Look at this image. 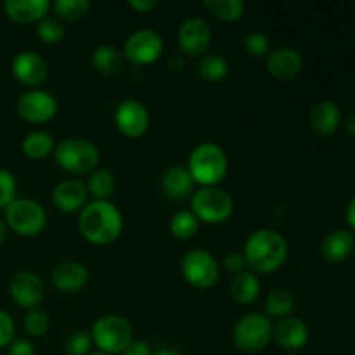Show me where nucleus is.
<instances>
[{"label": "nucleus", "instance_id": "nucleus-1", "mask_svg": "<svg viewBox=\"0 0 355 355\" xmlns=\"http://www.w3.org/2000/svg\"><path fill=\"white\" fill-rule=\"evenodd\" d=\"M78 229L92 245H110L123 231V215L111 201L94 200L80 211Z\"/></svg>", "mask_w": 355, "mask_h": 355}, {"label": "nucleus", "instance_id": "nucleus-2", "mask_svg": "<svg viewBox=\"0 0 355 355\" xmlns=\"http://www.w3.org/2000/svg\"><path fill=\"white\" fill-rule=\"evenodd\" d=\"M243 257L253 272H274L288 257V243L272 229H259L245 243Z\"/></svg>", "mask_w": 355, "mask_h": 355}, {"label": "nucleus", "instance_id": "nucleus-3", "mask_svg": "<svg viewBox=\"0 0 355 355\" xmlns=\"http://www.w3.org/2000/svg\"><path fill=\"white\" fill-rule=\"evenodd\" d=\"M187 170L194 184L203 187L218 186L227 175V156L220 146L214 142H203L196 146L187 159Z\"/></svg>", "mask_w": 355, "mask_h": 355}, {"label": "nucleus", "instance_id": "nucleus-4", "mask_svg": "<svg viewBox=\"0 0 355 355\" xmlns=\"http://www.w3.org/2000/svg\"><path fill=\"white\" fill-rule=\"evenodd\" d=\"M54 159L66 172L90 173L99 163V149L87 139L69 137L55 144Z\"/></svg>", "mask_w": 355, "mask_h": 355}, {"label": "nucleus", "instance_id": "nucleus-5", "mask_svg": "<svg viewBox=\"0 0 355 355\" xmlns=\"http://www.w3.org/2000/svg\"><path fill=\"white\" fill-rule=\"evenodd\" d=\"M92 342L99 347L101 352L121 354L134 342L132 324L121 315L107 314L97 319L92 326Z\"/></svg>", "mask_w": 355, "mask_h": 355}, {"label": "nucleus", "instance_id": "nucleus-6", "mask_svg": "<svg viewBox=\"0 0 355 355\" xmlns=\"http://www.w3.org/2000/svg\"><path fill=\"white\" fill-rule=\"evenodd\" d=\"M6 225L16 234L33 238L47 225V211L38 201L30 198H16L6 208Z\"/></svg>", "mask_w": 355, "mask_h": 355}, {"label": "nucleus", "instance_id": "nucleus-7", "mask_svg": "<svg viewBox=\"0 0 355 355\" xmlns=\"http://www.w3.org/2000/svg\"><path fill=\"white\" fill-rule=\"evenodd\" d=\"M191 211L200 222L222 224L234 211V201L231 194L218 186L201 187L191 200Z\"/></svg>", "mask_w": 355, "mask_h": 355}, {"label": "nucleus", "instance_id": "nucleus-8", "mask_svg": "<svg viewBox=\"0 0 355 355\" xmlns=\"http://www.w3.org/2000/svg\"><path fill=\"white\" fill-rule=\"evenodd\" d=\"M272 322L267 315L252 312L236 322L232 329V340L243 352H259L266 349L272 340Z\"/></svg>", "mask_w": 355, "mask_h": 355}, {"label": "nucleus", "instance_id": "nucleus-9", "mask_svg": "<svg viewBox=\"0 0 355 355\" xmlns=\"http://www.w3.org/2000/svg\"><path fill=\"white\" fill-rule=\"evenodd\" d=\"M182 276L191 286L198 290H208L214 286L220 276L218 262L210 252L201 248H193L182 257Z\"/></svg>", "mask_w": 355, "mask_h": 355}, {"label": "nucleus", "instance_id": "nucleus-10", "mask_svg": "<svg viewBox=\"0 0 355 355\" xmlns=\"http://www.w3.org/2000/svg\"><path fill=\"white\" fill-rule=\"evenodd\" d=\"M58 99L54 94L42 89L28 90L21 94L16 103V111L28 123H45L58 113Z\"/></svg>", "mask_w": 355, "mask_h": 355}, {"label": "nucleus", "instance_id": "nucleus-11", "mask_svg": "<svg viewBox=\"0 0 355 355\" xmlns=\"http://www.w3.org/2000/svg\"><path fill=\"white\" fill-rule=\"evenodd\" d=\"M163 52V38L155 30H137L125 40L123 55L139 66L158 61Z\"/></svg>", "mask_w": 355, "mask_h": 355}, {"label": "nucleus", "instance_id": "nucleus-12", "mask_svg": "<svg viewBox=\"0 0 355 355\" xmlns=\"http://www.w3.org/2000/svg\"><path fill=\"white\" fill-rule=\"evenodd\" d=\"M149 111L142 103L135 99L121 101L114 111V125L123 135L137 139L149 128Z\"/></svg>", "mask_w": 355, "mask_h": 355}, {"label": "nucleus", "instance_id": "nucleus-13", "mask_svg": "<svg viewBox=\"0 0 355 355\" xmlns=\"http://www.w3.org/2000/svg\"><path fill=\"white\" fill-rule=\"evenodd\" d=\"M9 295L19 307L28 309H38L40 302L44 300V283L40 277L30 270H21V272L14 274V277L9 283Z\"/></svg>", "mask_w": 355, "mask_h": 355}, {"label": "nucleus", "instance_id": "nucleus-14", "mask_svg": "<svg viewBox=\"0 0 355 355\" xmlns=\"http://www.w3.org/2000/svg\"><path fill=\"white\" fill-rule=\"evenodd\" d=\"M10 69L17 82L26 87H38L47 80L49 66L45 59L35 51H21L14 55Z\"/></svg>", "mask_w": 355, "mask_h": 355}, {"label": "nucleus", "instance_id": "nucleus-15", "mask_svg": "<svg viewBox=\"0 0 355 355\" xmlns=\"http://www.w3.org/2000/svg\"><path fill=\"white\" fill-rule=\"evenodd\" d=\"M211 40V31L203 17L191 16L180 24L179 45L187 55H203Z\"/></svg>", "mask_w": 355, "mask_h": 355}, {"label": "nucleus", "instance_id": "nucleus-16", "mask_svg": "<svg viewBox=\"0 0 355 355\" xmlns=\"http://www.w3.org/2000/svg\"><path fill=\"white\" fill-rule=\"evenodd\" d=\"M89 281V270L82 262L66 260L58 263L51 272V283L61 293H76Z\"/></svg>", "mask_w": 355, "mask_h": 355}, {"label": "nucleus", "instance_id": "nucleus-17", "mask_svg": "<svg viewBox=\"0 0 355 355\" xmlns=\"http://www.w3.org/2000/svg\"><path fill=\"white\" fill-rule=\"evenodd\" d=\"M87 196H89L87 186L78 179L61 180L52 191V201L55 208L64 214L82 211V208L87 205Z\"/></svg>", "mask_w": 355, "mask_h": 355}, {"label": "nucleus", "instance_id": "nucleus-18", "mask_svg": "<svg viewBox=\"0 0 355 355\" xmlns=\"http://www.w3.org/2000/svg\"><path fill=\"white\" fill-rule=\"evenodd\" d=\"M267 71L272 76L281 80H290L300 75L304 69V58L300 52L293 47H279L276 51H270L267 55Z\"/></svg>", "mask_w": 355, "mask_h": 355}, {"label": "nucleus", "instance_id": "nucleus-19", "mask_svg": "<svg viewBox=\"0 0 355 355\" xmlns=\"http://www.w3.org/2000/svg\"><path fill=\"white\" fill-rule=\"evenodd\" d=\"M272 338L284 350H300L309 342V328L302 319L288 315L279 319L272 329Z\"/></svg>", "mask_w": 355, "mask_h": 355}, {"label": "nucleus", "instance_id": "nucleus-20", "mask_svg": "<svg viewBox=\"0 0 355 355\" xmlns=\"http://www.w3.org/2000/svg\"><path fill=\"white\" fill-rule=\"evenodd\" d=\"M51 10L49 0H6L3 12L14 23L28 24L42 21Z\"/></svg>", "mask_w": 355, "mask_h": 355}, {"label": "nucleus", "instance_id": "nucleus-21", "mask_svg": "<svg viewBox=\"0 0 355 355\" xmlns=\"http://www.w3.org/2000/svg\"><path fill=\"white\" fill-rule=\"evenodd\" d=\"M354 234L347 229H336L329 232L321 243V257L328 263H340L354 252Z\"/></svg>", "mask_w": 355, "mask_h": 355}, {"label": "nucleus", "instance_id": "nucleus-22", "mask_svg": "<svg viewBox=\"0 0 355 355\" xmlns=\"http://www.w3.org/2000/svg\"><path fill=\"white\" fill-rule=\"evenodd\" d=\"M162 187L165 194L172 200H184L194 189V180L189 170L184 165H173L166 168L162 177Z\"/></svg>", "mask_w": 355, "mask_h": 355}, {"label": "nucleus", "instance_id": "nucleus-23", "mask_svg": "<svg viewBox=\"0 0 355 355\" xmlns=\"http://www.w3.org/2000/svg\"><path fill=\"white\" fill-rule=\"evenodd\" d=\"M340 123H342V111L333 101H319L311 110V125L318 134H335Z\"/></svg>", "mask_w": 355, "mask_h": 355}, {"label": "nucleus", "instance_id": "nucleus-24", "mask_svg": "<svg viewBox=\"0 0 355 355\" xmlns=\"http://www.w3.org/2000/svg\"><path fill=\"white\" fill-rule=\"evenodd\" d=\"M260 288H262V284H260L257 274L245 270V272L238 274V276L232 279L231 297L241 305L253 304V302L259 298Z\"/></svg>", "mask_w": 355, "mask_h": 355}, {"label": "nucleus", "instance_id": "nucleus-25", "mask_svg": "<svg viewBox=\"0 0 355 355\" xmlns=\"http://www.w3.org/2000/svg\"><path fill=\"white\" fill-rule=\"evenodd\" d=\"M90 61L103 75H118L123 71V55L113 45H99L94 49Z\"/></svg>", "mask_w": 355, "mask_h": 355}, {"label": "nucleus", "instance_id": "nucleus-26", "mask_svg": "<svg viewBox=\"0 0 355 355\" xmlns=\"http://www.w3.org/2000/svg\"><path fill=\"white\" fill-rule=\"evenodd\" d=\"M54 137L44 130L30 132V134L23 139V144H21L24 156H28V158L31 159L47 158L51 153H54Z\"/></svg>", "mask_w": 355, "mask_h": 355}, {"label": "nucleus", "instance_id": "nucleus-27", "mask_svg": "<svg viewBox=\"0 0 355 355\" xmlns=\"http://www.w3.org/2000/svg\"><path fill=\"white\" fill-rule=\"evenodd\" d=\"M85 186L89 194H92L96 200L110 201V198L116 191V177L113 175V172H110L106 168L94 170Z\"/></svg>", "mask_w": 355, "mask_h": 355}, {"label": "nucleus", "instance_id": "nucleus-28", "mask_svg": "<svg viewBox=\"0 0 355 355\" xmlns=\"http://www.w3.org/2000/svg\"><path fill=\"white\" fill-rule=\"evenodd\" d=\"M198 73L207 82H220L229 75V62L220 54H205L198 62Z\"/></svg>", "mask_w": 355, "mask_h": 355}, {"label": "nucleus", "instance_id": "nucleus-29", "mask_svg": "<svg viewBox=\"0 0 355 355\" xmlns=\"http://www.w3.org/2000/svg\"><path fill=\"white\" fill-rule=\"evenodd\" d=\"M293 309H295V297L291 295V291L279 288V290H274L267 295L266 298L267 318H277V319L288 318Z\"/></svg>", "mask_w": 355, "mask_h": 355}, {"label": "nucleus", "instance_id": "nucleus-30", "mask_svg": "<svg viewBox=\"0 0 355 355\" xmlns=\"http://www.w3.org/2000/svg\"><path fill=\"white\" fill-rule=\"evenodd\" d=\"M203 7L222 21H238L245 14V2L241 0H205Z\"/></svg>", "mask_w": 355, "mask_h": 355}, {"label": "nucleus", "instance_id": "nucleus-31", "mask_svg": "<svg viewBox=\"0 0 355 355\" xmlns=\"http://www.w3.org/2000/svg\"><path fill=\"white\" fill-rule=\"evenodd\" d=\"M198 229H200V220H198V217L191 210L177 211L172 217V220H170V232L177 239L194 238Z\"/></svg>", "mask_w": 355, "mask_h": 355}, {"label": "nucleus", "instance_id": "nucleus-32", "mask_svg": "<svg viewBox=\"0 0 355 355\" xmlns=\"http://www.w3.org/2000/svg\"><path fill=\"white\" fill-rule=\"evenodd\" d=\"M51 7L61 19L75 21L89 12L90 2L89 0H55Z\"/></svg>", "mask_w": 355, "mask_h": 355}, {"label": "nucleus", "instance_id": "nucleus-33", "mask_svg": "<svg viewBox=\"0 0 355 355\" xmlns=\"http://www.w3.org/2000/svg\"><path fill=\"white\" fill-rule=\"evenodd\" d=\"M37 35L42 42L45 44H59V42L64 38L66 30L62 26V23L55 17H44L42 21H38V28H37Z\"/></svg>", "mask_w": 355, "mask_h": 355}, {"label": "nucleus", "instance_id": "nucleus-34", "mask_svg": "<svg viewBox=\"0 0 355 355\" xmlns=\"http://www.w3.org/2000/svg\"><path fill=\"white\" fill-rule=\"evenodd\" d=\"M49 326H51L49 315L44 311H40V309L28 311L26 318H24V329H26L28 335L33 336V338H40L49 331Z\"/></svg>", "mask_w": 355, "mask_h": 355}, {"label": "nucleus", "instance_id": "nucleus-35", "mask_svg": "<svg viewBox=\"0 0 355 355\" xmlns=\"http://www.w3.org/2000/svg\"><path fill=\"white\" fill-rule=\"evenodd\" d=\"M92 336L85 329H78L73 331L71 335L66 338L64 350L68 355H87L92 349Z\"/></svg>", "mask_w": 355, "mask_h": 355}, {"label": "nucleus", "instance_id": "nucleus-36", "mask_svg": "<svg viewBox=\"0 0 355 355\" xmlns=\"http://www.w3.org/2000/svg\"><path fill=\"white\" fill-rule=\"evenodd\" d=\"M243 47H245V51L248 52L252 58L257 59L267 58L270 52L269 38L263 33H260V31H252V33L246 35V37L243 38Z\"/></svg>", "mask_w": 355, "mask_h": 355}, {"label": "nucleus", "instance_id": "nucleus-37", "mask_svg": "<svg viewBox=\"0 0 355 355\" xmlns=\"http://www.w3.org/2000/svg\"><path fill=\"white\" fill-rule=\"evenodd\" d=\"M16 179L6 168H0V208L6 210L16 200Z\"/></svg>", "mask_w": 355, "mask_h": 355}, {"label": "nucleus", "instance_id": "nucleus-38", "mask_svg": "<svg viewBox=\"0 0 355 355\" xmlns=\"http://www.w3.org/2000/svg\"><path fill=\"white\" fill-rule=\"evenodd\" d=\"M14 340V321L6 311H0V349L9 347Z\"/></svg>", "mask_w": 355, "mask_h": 355}, {"label": "nucleus", "instance_id": "nucleus-39", "mask_svg": "<svg viewBox=\"0 0 355 355\" xmlns=\"http://www.w3.org/2000/svg\"><path fill=\"white\" fill-rule=\"evenodd\" d=\"M224 267L227 272L236 274V276L245 272L246 260L245 257H243V253H229V255L224 259Z\"/></svg>", "mask_w": 355, "mask_h": 355}, {"label": "nucleus", "instance_id": "nucleus-40", "mask_svg": "<svg viewBox=\"0 0 355 355\" xmlns=\"http://www.w3.org/2000/svg\"><path fill=\"white\" fill-rule=\"evenodd\" d=\"M9 355H35V349L28 340H12L9 345Z\"/></svg>", "mask_w": 355, "mask_h": 355}, {"label": "nucleus", "instance_id": "nucleus-41", "mask_svg": "<svg viewBox=\"0 0 355 355\" xmlns=\"http://www.w3.org/2000/svg\"><path fill=\"white\" fill-rule=\"evenodd\" d=\"M121 355H153V354L148 343L141 342V340H135V342H132L130 345L121 352Z\"/></svg>", "mask_w": 355, "mask_h": 355}, {"label": "nucleus", "instance_id": "nucleus-42", "mask_svg": "<svg viewBox=\"0 0 355 355\" xmlns=\"http://www.w3.org/2000/svg\"><path fill=\"white\" fill-rule=\"evenodd\" d=\"M158 0H128V6L137 12H151L153 9L158 7Z\"/></svg>", "mask_w": 355, "mask_h": 355}, {"label": "nucleus", "instance_id": "nucleus-43", "mask_svg": "<svg viewBox=\"0 0 355 355\" xmlns=\"http://www.w3.org/2000/svg\"><path fill=\"white\" fill-rule=\"evenodd\" d=\"M347 222H349L350 227L355 231V196L349 203V207H347Z\"/></svg>", "mask_w": 355, "mask_h": 355}, {"label": "nucleus", "instance_id": "nucleus-44", "mask_svg": "<svg viewBox=\"0 0 355 355\" xmlns=\"http://www.w3.org/2000/svg\"><path fill=\"white\" fill-rule=\"evenodd\" d=\"M347 132H349L350 135H354V137H355V111L352 114H350L349 118H347Z\"/></svg>", "mask_w": 355, "mask_h": 355}, {"label": "nucleus", "instance_id": "nucleus-45", "mask_svg": "<svg viewBox=\"0 0 355 355\" xmlns=\"http://www.w3.org/2000/svg\"><path fill=\"white\" fill-rule=\"evenodd\" d=\"M7 225H6V222L3 220H0V245H3V243H6V239H7Z\"/></svg>", "mask_w": 355, "mask_h": 355}, {"label": "nucleus", "instance_id": "nucleus-46", "mask_svg": "<svg viewBox=\"0 0 355 355\" xmlns=\"http://www.w3.org/2000/svg\"><path fill=\"white\" fill-rule=\"evenodd\" d=\"M153 355H182L180 352H177V350H172V349H163V350H158L156 354Z\"/></svg>", "mask_w": 355, "mask_h": 355}, {"label": "nucleus", "instance_id": "nucleus-47", "mask_svg": "<svg viewBox=\"0 0 355 355\" xmlns=\"http://www.w3.org/2000/svg\"><path fill=\"white\" fill-rule=\"evenodd\" d=\"M90 355H110V354H106V352H101V350H99V352H94V354H90Z\"/></svg>", "mask_w": 355, "mask_h": 355}, {"label": "nucleus", "instance_id": "nucleus-48", "mask_svg": "<svg viewBox=\"0 0 355 355\" xmlns=\"http://www.w3.org/2000/svg\"><path fill=\"white\" fill-rule=\"evenodd\" d=\"M284 355H288V354H284Z\"/></svg>", "mask_w": 355, "mask_h": 355}, {"label": "nucleus", "instance_id": "nucleus-49", "mask_svg": "<svg viewBox=\"0 0 355 355\" xmlns=\"http://www.w3.org/2000/svg\"><path fill=\"white\" fill-rule=\"evenodd\" d=\"M354 250H355V248H354Z\"/></svg>", "mask_w": 355, "mask_h": 355}]
</instances>
